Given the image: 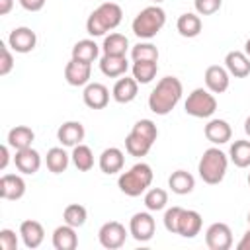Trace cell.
Masks as SVG:
<instances>
[{
    "mask_svg": "<svg viewBox=\"0 0 250 250\" xmlns=\"http://www.w3.org/2000/svg\"><path fill=\"white\" fill-rule=\"evenodd\" d=\"M137 80L135 78H119L117 82H115V86H113V100L115 102H119V104H129V102H133L135 100V96H137Z\"/></svg>",
    "mask_w": 250,
    "mask_h": 250,
    "instance_id": "obj_24",
    "label": "cell"
},
{
    "mask_svg": "<svg viewBox=\"0 0 250 250\" xmlns=\"http://www.w3.org/2000/svg\"><path fill=\"white\" fill-rule=\"evenodd\" d=\"M182 98V82L176 76H164L148 96V107L156 115H166Z\"/></svg>",
    "mask_w": 250,
    "mask_h": 250,
    "instance_id": "obj_1",
    "label": "cell"
},
{
    "mask_svg": "<svg viewBox=\"0 0 250 250\" xmlns=\"http://www.w3.org/2000/svg\"><path fill=\"white\" fill-rule=\"evenodd\" d=\"M57 137L64 146H76L84 139V125L80 121H66L59 127Z\"/></svg>",
    "mask_w": 250,
    "mask_h": 250,
    "instance_id": "obj_19",
    "label": "cell"
},
{
    "mask_svg": "<svg viewBox=\"0 0 250 250\" xmlns=\"http://www.w3.org/2000/svg\"><path fill=\"white\" fill-rule=\"evenodd\" d=\"M205 86L213 92V94H221L229 88V72L227 68L219 66V64H211L205 70Z\"/></svg>",
    "mask_w": 250,
    "mask_h": 250,
    "instance_id": "obj_17",
    "label": "cell"
},
{
    "mask_svg": "<svg viewBox=\"0 0 250 250\" xmlns=\"http://www.w3.org/2000/svg\"><path fill=\"white\" fill-rule=\"evenodd\" d=\"M92 74V62H84L78 59H70L64 66V78L70 86H84L90 80Z\"/></svg>",
    "mask_w": 250,
    "mask_h": 250,
    "instance_id": "obj_10",
    "label": "cell"
},
{
    "mask_svg": "<svg viewBox=\"0 0 250 250\" xmlns=\"http://www.w3.org/2000/svg\"><path fill=\"white\" fill-rule=\"evenodd\" d=\"M123 162H125V156H123V152H121L119 148H115V146H109V148H105V150L100 154V168H102V172H105V174H115V172H119V170L123 168Z\"/></svg>",
    "mask_w": 250,
    "mask_h": 250,
    "instance_id": "obj_23",
    "label": "cell"
},
{
    "mask_svg": "<svg viewBox=\"0 0 250 250\" xmlns=\"http://www.w3.org/2000/svg\"><path fill=\"white\" fill-rule=\"evenodd\" d=\"M102 47H104V55H125L127 47H129V41L121 33H109L104 39Z\"/></svg>",
    "mask_w": 250,
    "mask_h": 250,
    "instance_id": "obj_32",
    "label": "cell"
},
{
    "mask_svg": "<svg viewBox=\"0 0 250 250\" xmlns=\"http://www.w3.org/2000/svg\"><path fill=\"white\" fill-rule=\"evenodd\" d=\"M182 215V207H172L164 213V227L168 232H178V221Z\"/></svg>",
    "mask_w": 250,
    "mask_h": 250,
    "instance_id": "obj_38",
    "label": "cell"
},
{
    "mask_svg": "<svg viewBox=\"0 0 250 250\" xmlns=\"http://www.w3.org/2000/svg\"><path fill=\"white\" fill-rule=\"evenodd\" d=\"M62 217H64V223L66 225H70L74 229L76 227H82L86 223V207H82L78 203H70V205H66Z\"/></svg>",
    "mask_w": 250,
    "mask_h": 250,
    "instance_id": "obj_36",
    "label": "cell"
},
{
    "mask_svg": "<svg viewBox=\"0 0 250 250\" xmlns=\"http://www.w3.org/2000/svg\"><path fill=\"white\" fill-rule=\"evenodd\" d=\"M98 238H100V244L104 248H109V250H115V248H121L125 244V238H127V230L121 223L117 221H109V223H104L100 232H98Z\"/></svg>",
    "mask_w": 250,
    "mask_h": 250,
    "instance_id": "obj_7",
    "label": "cell"
},
{
    "mask_svg": "<svg viewBox=\"0 0 250 250\" xmlns=\"http://www.w3.org/2000/svg\"><path fill=\"white\" fill-rule=\"evenodd\" d=\"M12 66H14L12 53L4 43H0V76H6L12 70Z\"/></svg>",
    "mask_w": 250,
    "mask_h": 250,
    "instance_id": "obj_40",
    "label": "cell"
},
{
    "mask_svg": "<svg viewBox=\"0 0 250 250\" xmlns=\"http://www.w3.org/2000/svg\"><path fill=\"white\" fill-rule=\"evenodd\" d=\"M0 156H2V158H0V170H4L6 164H8V146H6V145L0 146Z\"/></svg>",
    "mask_w": 250,
    "mask_h": 250,
    "instance_id": "obj_44",
    "label": "cell"
},
{
    "mask_svg": "<svg viewBox=\"0 0 250 250\" xmlns=\"http://www.w3.org/2000/svg\"><path fill=\"white\" fill-rule=\"evenodd\" d=\"M158 64L156 61H135L133 64V78L141 84H148L156 76Z\"/></svg>",
    "mask_w": 250,
    "mask_h": 250,
    "instance_id": "obj_29",
    "label": "cell"
},
{
    "mask_svg": "<svg viewBox=\"0 0 250 250\" xmlns=\"http://www.w3.org/2000/svg\"><path fill=\"white\" fill-rule=\"evenodd\" d=\"M238 250H250V229L244 232V236L240 238V242L236 244Z\"/></svg>",
    "mask_w": 250,
    "mask_h": 250,
    "instance_id": "obj_43",
    "label": "cell"
},
{
    "mask_svg": "<svg viewBox=\"0 0 250 250\" xmlns=\"http://www.w3.org/2000/svg\"><path fill=\"white\" fill-rule=\"evenodd\" d=\"M197 172L201 176V180L209 186H215L219 184L223 178H225V172H227V154L219 148H207L203 152V156L199 158V164H197Z\"/></svg>",
    "mask_w": 250,
    "mask_h": 250,
    "instance_id": "obj_3",
    "label": "cell"
},
{
    "mask_svg": "<svg viewBox=\"0 0 250 250\" xmlns=\"http://www.w3.org/2000/svg\"><path fill=\"white\" fill-rule=\"evenodd\" d=\"M193 4H195L197 14H201V16H211V14H215V12L221 8L223 0H195Z\"/></svg>",
    "mask_w": 250,
    "mask_h": 250,
    "instance_id": "obj_39",
    "label": "cell"
},
{
    "mask_svg": "<svg viewBox=\"0 0 250 250\" xmlns=\"http://www.w3.org/2000/svg\"><path fill=\"white\" fill-rule=\"evenodd\" d=\"M45 162H47V168H49L53 174H61V172H64L66 166H68V154H66L62 148L55 146V148H49Z\"/></svg>",
    "mask_w": 250,
    "mask_h": 250,
    "instance_id": "obj_33",
    "label": "cell"
},
{
    "mask_svg": "<svg viewBox=\"0 0 250 250\" xmlns=\"http://www.w3.org/2000/svg\"><path fill=\"white\" fill-rule=\"evenodd\" d=\"M201 230V215L191 209H182L180 221H178V234L184 238H193Z\"/></svg>",
    "mask_w": 250,
    "mask_h": 250,
    "instance_id": "obj_15",
    "label": "cell"
},
{
    "mask_svg": "<svg viewBox=\"0 0 250 250\" xmlns=\"http://www.w3.org/2000/svg\"><path fill=\"white\" fill-rule=\"evenodd\" d=\"M127 59L125 55H104L102 61H100V68L105 76L109 78H115V76H121L127 72Z\"/></svg>",
    "mask_w": 250,
    "mask_h": 250,
    "instance_id": "obj_22",
    "label": "cell"
},
{
    "mask_svg": "<svg viewBox=\"0 0 250 250\" xmlns=\"http://www.w3.org/2000/svg\"><path fill=\"white\" fill-rule=\"evenodd\" d=\"M33 139H35L33 131L29 127H25V125H18V127L10 129V133H8V145L12 148H16V150L29 148L31 143H33Z\"/></svg>",
    "mask_w": 250,
    "mask_h": 250,
    "instance_id": "obj_25",
    "label": "cell"
},
{
    "mask_svg": "<svg viewBox=\"0 0 250 250\" xmlns=\"http://www.w3.org/2000/svg\"><path fill=\"white\" fill-rule=\"evenodd\" d=\"M121 16H123V10L119 4L115 2H105V4H100L90 16H88V21H86V31L94 37H100L104 35L105 31L109 29H115L119 23H121Z\"/></svg>",
    "mask_w": 250,
    "mask_h": 250,
    "instance_id": "obj_2",
    "label": "cell"
},
{
    "mask_svg": "<svg viewBox=\"0 0 250 250\" xmlns=\"http://www.w3.org/2000/svg\"><path fill=\"white\" fill-rule=\"evenodd\" d=\"M154 229H156V225H154L152 215H148V213H135L131 217L129 230H131V234H133L135 240H139V242L150 240L152 234H154Z\"/></svg>",
    "mask_w": 250,
    "mask_h": 250,
    "instance_id": "obj_9",
    "label": "cell"
},
{
    "mask_svg": "<svg viewBox=\"0 0 250 250\" xmlns=\"http://www.w3.org/2000/svg\"><path fill=\"white\" fill-rule=\"evenodd\" d=\"M244 131H246V135L250 137V115H248L246 121H244Z\"/></svg>",
    "mask_w": 250,
    "mask_h": 250,
    "instance_id": "obj_46",
    "label": "cell"
},
{
    "mask_svg": "<svg viewBox=\"0 0 250 250\" xmlns=\"http://www.w3.org/2000/svg\"><path fill=\"white\" fill-rule=\"evenodd\" d=\"M166 21V14L160 6H148L137 14L133 20V33L141 39H150L154 37Z\"/></svg>",
    "mask_w": 250,
    "mask_h": 250,
    "instance_id": "obj_5",
    "label": "cell"
},
{
    "mask_svg": "<svg viewBox=\"0 0 250 250\" xmlns=\"http://www.w3.org/2000/svg\"><path fill=\"white\" fill-rule=\"evenodd\" d=\"M186 113L193 117H211L217 109V100L203 88H195L186 100Z\"/></svg>",
    "mask_w": 250,
    "mask_h": 250,
    "instance_id": "obj_6",
    "label": "cell"
},
{
    "mask_svg": "<svg viewBox=\"0 0 250 250\" xmlns=\"http://www.w3.org/2000/svg\"><path fill=\"white\" fill-rule=\"evenodd\" d=\"M100 53V47L92 41V39H82L72 47V59L84 61V62H92Z\"/></svg>",
    "mask_w": 250,
    "mask_h": 250,
    "instance_id": "obj_30",
    "label": "cell"
},
{
    "mask_svg": "<svg viewBox=\"0 0 250 250\" xmlns=\"http://www.w3.org/2000/svg\"><path fill=\"white\" fill-rule=\"evenodd\" d=\"M14 6V0H0V16H6Z\"/></svg>",
    "mask_w": 250,
    "mask_h": 250,
    "instance_id": "obj_45",
    "label": "cell"
},
{
    "mask_svg": "<svg viewBox=\"0 0 250 250\" xmlns=\"http://www.w3.org/2000/svg\"><path fill=\"white\" fill-rule=\"evenodd\" d=\"M0 248L2 250H18V236L10 229L0 230Z\"/></svg>",
    "mask_w": 250,
    "mask_h": 250,
    "instance_id": "obj_41",
    "label": "cell"
},
{
    "mask_svg": "<svg viewBox=\"0 0 250 250\" xmlns=\"http://www.w3.org/2000/svg\"><path fill=\"white\" fill-rule=\"evenodd\" d=\"M84 104L88 105V107H92V109H102V107H105L107 105V102H109V92H107V88L104 86V84H100V82H92V84H88L86 88H84Z\"/></svg>",
    "mask_w": 250,
    "mask_h": 250,
    "instance_id": "obj_13",
    "label": "cell"
},
{
    "mask_svg": "<svg viewBox=\"0 0 250 250\" xmlns=\"http://www.w3.org/2000/svg\"><path fill=\"white\" fill-rule=\"evenodd\" d=\"M230 160L238 168L250 166V141H234L230 145Z\"/></svg>",
    "mask_w": 250,
    "mask_h": 250,
    "instance_id": "obj_31",
    "label": "cell"
},
{
    "mask_svg": "<svg viewBox=\"0 0 250 250\" xmlns=\"http://www.w3.org/2000/svg\"><path fill=\"white\" fill-rule=\"evenodd\" d=\"M154 2H162V0H154Z\"/></svg>",
    "mask_w": 250,
    "mask_h": 250,
    "instance_id": "obj_50",
    "label": "cell"
},
{
    "mask_svg": "<svg viewBox=\"0 0 250 250\" xmlns=\"http://www.w3.org/2000/svg\"><path fill=\"white\" fill-rule=\"evenodd\" d=\"M176 27H178L180 35H184V37H195V35H199V31H201V20H199L197 14L188 12V14H182V16L178 18Z\"/></svg>",
    "mask_w": 250,
    "mask_h": 250,
    "instance_id": "obj_28",
    "label": "cell"
},
{
    "mask_svg": "<svg viewBox=\"0 0 250 250\" xmlns=\"http://www.w3.org/2000/svg\"><path fill=\"white\" fill-rule=\"evenodd\" d=\"M209 250H229L232 246V230L225 223H213L205 232Z\"/></svg>",
    "mask_w": 250,
    "mask_h": 250,
    "instance_id": "obj_8",
    "label": "cell"
},
{
    "mask_svg": "<svg viewBox=\"0 0 250 250\" xmlns=\"http://www.w3.org/2000/svg\"><path fill=\"white\" fill-rule=\"evenodd\" d=\"M244 51H246V55H248V57H250V39H248V41H246V45H244Z\"/></svg>",
    "mask_w": 250,
    "mask_h": 250,
    "instance_id": "obj_47",
    "label": "cell"
},
{
    "mask_svg": "<svg viewBox=\"0 0 250 250\" xmlns=\"http://www.w3.org/2000/svg\"><path fill=\"white\" fill-rule=\"evenodd\" d=\"M20 234H21V240H23V244H25V248H37V246H41V242H43V238H45V230H43V227H41V223H37V221H23L21 225H20Z\"/></svg>",
    "mask_w": 250,
    "mask_h": 250,
    "instance_id": "obj_18",
    "label": "cell"
},
{
    "mask_svg": "<svg viewBox=\"0 0 250 250\" xmlns=\"http://www.w3.org/2000/svg\"><path fill=\"white\" fill-rule=\"evenodd\" d=\"M53 246L57 250H74L78 246V236H76L74 227H70L66 223L57 227L53 232Z\"/></svg>",
    "mask_w": 250,
    "mask_h": 250,
    "instance_id": "obj_20",
    "label": "cell"
},
{
    "mask_svg": "<svg viewBox=\"0 0 250 250\" xmlns=\"http://www.w3.org/2000/svg\"><path fill=\"white\" fill-rule=\"evenodd\" d=\"M21 8H25L27 12H39L45 6V0H20Z\"/></svg>",
    "mask_w": 250,
    "mask_h": 250,
    "instance_id": "obj_42",
    "label": "cell"
},
{
    "mask_svg": "<svg viewBox=\"0 0 250 250\" xmlns=\"http://www.w3.org/2000/svg\"><path fill=\"white\" fill-rule=\"evenodd\" d=\"M72 162L80 172H88L94 166V154L90 150V146L86 145H76L72 150Z\"/></svg>",
    "mask_w": 250,
    "mask_h": 250,
    "instance_id": "obj_34",
    "label": "cell"
},
{
    "mask_svg": "<svg viewBox=\"0 0 250 250\" xmlns=\"http://www.w3.org/2000/svg\"><path fill=\"white\" fill-rule=\"evenodd\" d=\"M225 66L232 76L244 78L250 74V57L242 51H230L225 57Z\"/></svg>",
    "mask_w": 250,
    "mask_h": 250,
    "instance_id": "obj_16",
    "label": "cell"
},
{
    "mask_svg": "<svg viewBox=\"0 0 250 250\" xmlns=\"http://www.w3.org/2000/svg\"><path fill=\"white\" fill-rule=\"evenodd\" d=\"M248 225H250V213H248Z\"/></svg>",
    "mask_w": 250,
    "mask_h": 250,
    "instance_id": "obj_48",
    "label": "cell"
},
{
    "mask_svg": "<svg viewBox=\"0 0 250 250\" xmlns=\"http://www.w3.org/2000/svg\"><path fill=\"white\" fill-rule=\"evenodd\" d=\"M14 162H16V168L21 172V174H35L41 166V156L37 150H33L31 146L29 148H21V150H16V156H14Z\"/></svg>",
    "mask_w": 250,
    "mask_h": 250,
    "instance_id": "obj_14",
    "label": "cell"
},
{
    "mask_svg": "<svg viewBox=\"0 0 250 250\" xmlns=\"http://www.w3.org/2000/svg\"><path fill=\"white\" fill-rule=\"evenodd\" d=\"M168 203V193L162 188H152L145 195V205L148 211H160Z\"/></svg>",
    "mask_w": 250,
    "mask_h": 250,
    "instance_id": "obj_35",
    "label": "cell"
},
{
    "mask_svg": "<svg viewBox=\"0 0 250 250\" xmlns=\"http://www.w3.org/2000/svg\"><path fill=\"white\" fill-rule=\"evenodd\" d=\"M168 186H170V189H172L174 193L186 195V193H189V191L193 189L195 180H193V176H191L189 172H186V170H176V172L168 178Z\"/></svg>",
    "mask_w": 250,
    "mask_h": 250,
    "instance_id": "obj_26",
    "label": "cell"
},
{
    "mask_svg": "<svg viewBox=\"0 0 250 250\" xmlns=\"http://www.w3.org/2000/svg\"><path fill=\"white\" fill-rule=\"evenodd\" d=\"M152 146V141H148L146 137H143L141 133H137L135 129L127 135L125 139V148L131 156H145Z\"/></svg>",
    "mask_w": 250,
    "mask_h": 250,
    "instance_id": "obj_27",
    "label": "cell"
},
{
    "mask_svg": "<svg viewBox=\"0 0 250 250\" xmlns=\"http://www.w3.org/2000/svg\"><path fill=\"white\" fill-rule=\"evenodd\" d=\"M248 184H250V174H248Z\"/></svg>",
    "mask_w": 250,
    "mask_h": 250,
    "instance_id": "obj_49",
    "label": "cell"
},
{
    "mask_svg": "<svg viewBox=\"0 0 250 250\" xmlns=\"http://www.w3.org/2000/svg\"><path fill=\"white\" fill-rule=\"evenodd\" d=\"M150 182H152V170H150V166L145 164V162H139L131 170H127V172H123L119 176L117 186H119V189L125 195L137 197V195H141L150 186Z\"/></svg>",
    "mask_w": 250,
    "mask_h": 250,
    "instance_id": "obj_4",
    "label": "cell"
},
{
    "mask_svg": "<svg viewBox=\"0 0 250 250\" xmlns=\"http://www.w3.org/2000/svg\"><path fill=\"white\" fill-rule=\"evenodd\" d=\"M25 193V182L21 176L4 174L0 178V197L2 199H20Z\"/></svg>",
    "mask_w": 250,
    "mask_h": 250,
    "instance_id": "obj_12",
    "label": "cell"
},
{
    "mask_svg": "<svg viewBox=\"0 0 250 250\" xmlns=\"http://www.w3.org/2000/svg\"><path fill=\"white\" fill-rule=\"evenodd\" d=\"M35 43H37V35L29 27H16V29L10 31L8 45L16 53H29V51H33Z\"/></svg>",
    "mask_w": 250,
    "mask_h": 250,
    "instance_id": "obj_11",
    "label": "cell"
},
{
    "mask_svg": "<svg viewBox=\"0 0 250 250\" xmlns=\"http://www.w3.org/2000/svg\"><path fill=\"white\" fill-rule=\"evenodd\" d=\"M230 125L223 119H211L207 125H205V137L207 141L215 143V145H223V143H229L230 141Z\"/></svg>",
    "mask_w": 250,
    "mask_h": 250,
    "instance_id": "obj_21",
    "label": "cell"
},
{
    "mask_svg": "<svg viewBox=\"0 0 250 250\" xmlns=\"http://www.w3.org/2000/svg\"><path fill=\"white\" fill-rule=\"evenodd\" d=\"M133 61H158V49L152 43H139L131 51Z\"/></svg>",
    "mask_w": 250,
    "mask_h": 250,
    "instance_id": "obj_37",
    "label": "cell"
}]
</instances>
